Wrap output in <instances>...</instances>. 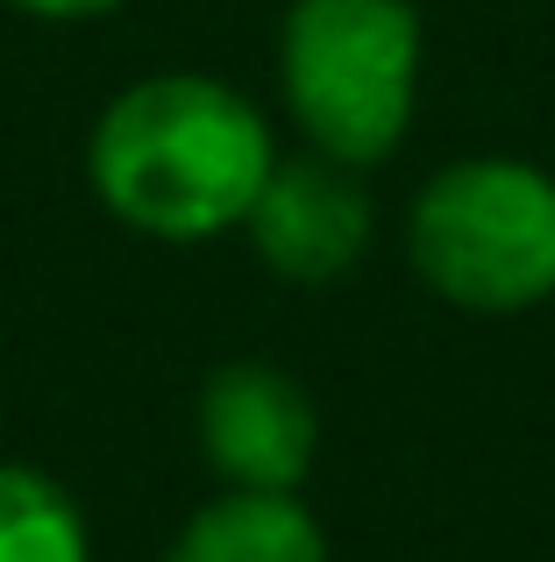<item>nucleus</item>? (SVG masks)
Segmentation results:
<instances>
[{"label": "nucleus", "mask_w": 555, "mask_h": 562, "mask_svg": "<svg viewBox=\"0 0 555 562\" xmlns=\"http://www.w3.org/2000/svg\"><path fill=\"white\" fill-rule=\"evenodd\" d=\"M271 165L278 143L264 108L207 71H150L122 86L86 136L93 200L157 243H207L242 228Z\"/></svg>", "instance_id": "1"}, {"label": "nucleus", "mask_w": 555, "mask_h": 562, "mask_svg": "<svg viewBox=\"0 0 555 562\" xmlns=\"http://www.w3.org/2000/svg\"><path fill=\"white\" fill-rule=\"evenodd\" d=\"M278 93L306 150L349 171L385 165L420 100L414 0H292L278 29Z\"/></svg>", "instance_id": "2"}, {"label": "nucleus", "mask_w": 555, "mask_h": 562, "mask_svg": "<svg viewBox=\"0 0 555 562\" xmlns=\"http://www.w3.org/2000/svg\"><path fill=\"white\" fill-rule=\"evenodd\" d=\"M406 257L463 314H528L555 300V171L528 157H456L414 192Z\"/></svg>", "instance_id": "3"}, {"label": "nucleus", "mask_w": 555, "mask_h": 562, "mask_svg": "<svg viewBox=\"0 0 555 562\" xmlns=\"http://www.w3.org/2000/svg\"><path fill=\"white\" fill-rule=\"evenodd\" d=\"M242 228H250L257 257L271 263V278H285V285H335L371 249V192H363V171L335 165L320 150L278 157Z\"/></svg>", "instance_id": "4"}, {"label": "nucleus", "mask_w": 555, "mask_h": 562, "mask_svg": "<svg viewBox=\"0 0 555 562\" xmlns=\"http://www.w3.org/2000/svg\"><path fill=\"white\" fill-rule=\"evenodd\" d=\"M314 441V398L278 363H228L200 384V456L236 492H299Z\"/></svg>", "instance_id": "5"}, {"label": "nucleus", "mask_w": 555, "mask_h": 562, "mask_svg": "<svg viewBox=\"0 0 555 562\" xmlns=\"http://www.w3.org/2000/svg\"><path fill=\"white\" fill-rule=\"evenodd\" d=\"M165 562H328V535L292 492H236L228 484L171 535Z\"/></svg>", "instance_id": "6"}, {"label": "nucleus", "mask_w": 555, "mask_h": 562, "mask_svg": "<svg viewBox=\"0 0 555 562\" xmlns=\"http://www.w3.org/2000/svg\"><path fill=\"white\" fill-rule=\"evenodd\" d=\"M0 562H86L79 498L29 463H0Z\"/></svg>", "instance_id": "7"}, {"label": "nucleus", "mask_w": 555, "mask_h": 562, "mask_svg": "<svg viewBox=\"0 0 555 562\" xmlns=\"http://www.w3.org/2000/svg\"><path fill=\"white\" fill-rule=\"evenodd\" d=\"M14 8L43 14V22H93V14H114V8H128V0H14Z\"/></svg>", "instance_id": "8"}]
</instances>
